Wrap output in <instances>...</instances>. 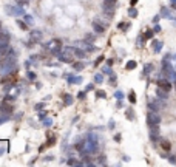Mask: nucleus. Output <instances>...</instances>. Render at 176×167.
<instances>
[{
  "mask_svg": "<svg viewBox=\"0 0 176 167\" xmlns=\"http://www.w3.org/2000/svg\"><path fill=\"white\" fill-rule=\"evenodd\" d=\"M104 60H105V56H104V54H100V56H99V57H97V59L93 62V65H94V67H99V65L102 64Z\"/></svg>",
  "mask_w": 176,
  "mask_h": 167,
  "instance_id": "obj_39",
  "label": "nucleus"
},
{
  "mask_svg": "<svg viewBox=\"0 0 176 167\" xmlns=\"http://www.w3.org/2000/svg\"><path fill=\"white\" fill-rule=\"evenodd\" d=\"M114 127H116V124H114V121H110V124H108V129H110V130H113Z\"/></svg>",
  "mask_w": 176,
  "mask_h": 167,
  "instance_id": "obj_52",
  "label": "nucleus"
},
{
  "mask_svg": "<svg viewBox=\"0 0 176 167\" xmlns=\"http://www.w3.org/2000/svg\"><path fill=\"white\" fill-rule=\"evenodd\" d=\"M85 90H87V91H91V90H94V84H88Z\"/></svg>",
  "mask_w": 176,
  "mask_h": 167,
  "instance_id": "obj_49",
  "label": "nucleus"
},
{
  "mask_svg": "<svg viewBox=\"0 0 176 167\" xmlns=\"http://www.w3.org/2000/svg\"><path fill=\"white\" fill-rule=\"evenodd\" d=\"M113 64H114V59H107V65L113 67Z\"/></svg>",
  "mask_w": 176,
  "mask_h": 167,
  "instance_id": "obj_54",
  "label": "nucleus"
},
{
  "mask_svg": "<svg viewBox=\"0 0 176 167\" xmlns=\"http://www.w3.org/2000/svg\"><path fill=\"white\" fill-rule=\"evenodd\" d=\"M156 96H158L159 99L165 101V99L168 98V91H165V90H162V88H159V87H158V90H156Z\"/></svg>",
  "mask_w": 176,
  "mask_h": 167,
  "instance_id": "obj_20",
  "label": "nucleus"
},
{
  "mask_svg": "<svg viewBox=\"0 0 176 167\" xmlns=\"http://www.w3.org/2000/svg\"><path fill=\"white\" fill-rule=\"evenodd\" d=\"M5 153V149H0V155H3Z\"/></svg>",
  "mask_w": 176,
  "mask_h": 167,
  "instance_id": "obj_59",
  "label": "nucleus"
},
{
  "mask_svg": "<svg viewBox=\"0 0 176 167\" xmlns=\"http://www.w3.org/2000/svg\"><path fill=\"white\" fill-rule=\"evenodd\" d=\"M153 31H155V33H161V25H158V23H155V27H153Z\"/></svg>",
  "mask_w": 176,
  "mask_h": 167,
  "instance_id": "obj_46",
  "label": "nucleus"
},
{
  "mask_svg": "<svg viewBox=\"0 0 176 167\" xmlns=\"http://www.w3.org/2000/svg\"><path fill=\"white\" fill-rule=\"evenodd\" d=\"M128 17H131V19H136V17H138V9H136V6H130V8H128Z\"/></svg>",
  "mask_w": 176,
  "mask_h": 167,
  "instance_id": "obj_32",
  "label": "nucleus"
},
{
  "mask_svg": "<svg viewBox=\"0 0 176 167\" xmlns=\"http://www.w3.org/2000/svg\"><path fill=\"white\" fill-rule=\"evenodd\" d=\"M161 16H162V17H167V19H173L171 14H170V11H168L167 8H162V9H161Z\"/></svg>",
  "mask_w": 176,
  "mask_h": 167,
  "instance_id": "obj_40",
  "label": "nucleus"
},
{
  "mask_svg": "<svg viewBox=\"0 0 176 167\" xmlns=\"http://www.w3.org/2000/svg\"><path fill=\"white\" fill-rule=\"evenodd\" d=\"M45 50H48V51L51 53L53 56H56V57H57V56L62 53V50H63V46H62V40H60V39H51L49 42H46Z\"/></svg>",
  "mask_w": 176,
  "mask_h": 167,
  "instance_id": "obj_2",
  "label": "nucleus"
},
{
  "mask_svg": "<svg viewBox=\"0 0 176 167\" xmlns=\"http://www.w3.org/2000/svg\"><path fill=\"white\" fill-rule=\"evenodd\" d=\"M93 31H94L96 34H104V33H105V27L100 25L99 20H94V22H93Z\"/></svg>",
  "mask_w": 176,
  "mask_h": 167,
  "instance_id": "obj_13",
  "label": "nucleus"
},
{
  "mask_svg": "<svg viewBox=\"0 0 176 167\" xmlns=\"http://www.w3.org/2000/svg\"><path fill=\"white\" fill-rule=\"evenodd\" d=\"M100 71H102V73H104L105 76H111V74L114 73V71H113V68H111L110 65H105V67H102V70H100Z\"/></svg>",
  "mask_w": 176,
  "mask_h": 167,
  "instance_id": "obj_27",
  "label": "nucleus"
},
{
  "mask_svg": "<svg viewBox=\"0 0 176 167\" xmlns=\"http://www.w3.org/2000/svg\"><path fill=\"white\" fill-rule=\"evenodd\" d=\"M116 107H117V108H122V107H124V104H122V101H117V104H116Z\"/></svg>",
  "mask_w": 176,
  "mask_h": 167,
  "instance_id": "obj_55",
  "label": "nucleus"
},
{
  "mask_svg": "<svg viewBox=\"0 0 176 167\" xmlns=\"http://www.w3.org/2000/svg\"><path fill=\"white\" fill-rule=\"evenodd\" d=\"M11 119V116H6V114H0V125L2 124H5V122H8Z\"/></svg>",
  "mask_w": 176,
  "mask_h": 167,
  "instance_id": "obj_43",
  "label": "nucleus"
},
{
  "mask_svg": "<svg viewBox=\"0 0 176 167\" xmlns=\"http://www.w3.org/2000/svg\"><path fill=\"white\" fill-rule=\"evenodd\" d=\"M11 40V34L6 28H2L0 30V42H3V43H9Z\"/></svg>",
  "mask_w": 176,
  "mask_h": 167,
  "instance_id": "obj_11",
  "label": "nucleus"
},
{
  "mask_svg": "<svg viewBox=\"0 0 176 167\" xmlns=\"http://www.w3.org/2000/svg\"><path fill=\"white\" fill-rule=\"evenodd\" d=\"M36 88L40 90V88H42V84H40V82H36Z\"/></svg>",
  "mask_w": 176,
  "mask_h": 167,
  "instance_id": "obj_58",
  "label": "nucleus"
},
{
  "mask_svg": "<svg viewBox=\"0 0 176 167\" xmlns=\"http://www.w3.org/2000/svg\"><path fill=\"white\" fill-rule=\"evenodd\" d=\"M11 50H13V48L9 46V43H3V42H0V56H2V57L8 56Z\"/></svg>",
  "mask_w": 176,
  "mask_h": 167,
  "instance_id": "obj_12",
  "label": "nucleus"
},
{
  "mask_svg": "<svg viewBox=\"0 0 176 167\" xmlns=\"http://www.w3.org/2000/svg\"><path fill=\"white\" fill-rule=\"evenodd\" d=\"M42 31L40 30H33L31 31V34H30V40H31V43H39L40 40H42Z\"/></svg>",
  "mask_w": 176,
  "mask_h": 167,
  "instance_id": "obj_10",
  "label": "nucleus"
},
{
  "mask_svg": "<svg viewBox=\"0 0 176 167\" xmlns=\"http://www.w3.org/2000/svg\"><path fill=\"white\" fill-rule=\"evenodd\" d=\"M96 40V36L94 34H87L85 39H84V43H93Z\"/></svg>",
  "mask_w": 176,
  "mask_h": 167,
  "instance_id": "obj_35",
  "label": "nucleus"
},
{
  "mask_svg": "<svg viewBox=\"0 0 176 167\" xmlns=\"http://www.w3.org/2000/svg\"><path fill=\"white\" fill-rule=\"evenodd\" d=\"M152 71H153V64H145L144 65V76L152 74Z\"/></svg>",
  "mask_w": 176,
  "mask_h": 167,
  "instance_id": "obj_26",
  "label": "nucleus"
},
{
  "mask_svg": "<svg viewBox=\"0 0 176 167\" xmlns=\"http://www.w3.org/2000/svg\"><path fill=\"white\" fill-rule=\"evenodd\" d=\"M56 142H57V136H56L54 133H51V135H48V138H46V142H45V144H46V146H48V149H49V147L56 146Z\"/></svg>",
  "mask_w": 176,
  "mask_h": 167,
  "instance_id": "obj_17",
  "label": "nucleus"
},
{
  "mask_svg": "<svg viewBox=\"0 0 176 167\" xmlns=\"http://www.w3.org/2000/svg\"><path fill=\"white\" fill-rule=\"evenodd\" d=\"M27 79H28L30 82H34V81L37 79V74L34 73V71H31V70H28V71H27Z\"/></svg>",
  "mask_w": 176,
  "mask_h": 167,
  "instance_id": "obj_31",
  "label": "nucleus"
},
{
  "mask_svg": "<svg viewBox=\"0 0 176 167\" xmlns=\"http://www.w3.org/2000/svg\"><path fill=\"white\" fill-rule=\"evenodd\" d=\"M127 98H128V101H130L131 104H136V101H138V99H136V93H135L133 90L128 93V96H127Z\"/></svg>",
  "mask_w": 176,
  "mask_h": 167,
  "instance_id": "obj_37",
  "label": "nucleus"
},
{
  "mask_svg": "<svg viewBox=\"0 0 176 167\" xmlns=\"http://www.w3.org/2000/svg\"><path fill=\"white\" fill-rule=\"evenodd\" d=\"M53 159H54V156H53V155H48V156H45V158H43V161H53Z\"/></svg>",
  "mask_w": 176,
  "mask_h": 167,
  "instance_id": "obj_51",
  "label": "nucleus"
},
{
  "mask_svg": "<svg viewBox=\"0 0 176 167\" xmlns=\"http://www.w3.org/2000/svg\"><path fill=\"white\" fill-rule=\"evenodd\" d=\"M71 68H73L74 71H82V70L85 68V62H84L82 59H79V60H76V62L71 64Z\"/></svg>",
  "mask_w": 176,
  "mask_h": 167,
  "instance_id": "obj_16",
  "label": "nucleus"
},
{
  "mask_svg": "<svg viewBox=\"0 0 176 167\" xmlns=\"http://www.w3.org/2000/svg\"><path fill=\"white\" fill-rule=\"evenodd\" d=\"M150 141L152 142H159L161 141V136H159V125H150Z\"/></svg>",
  "mask_w": 176,
  "mask_h": 167,
  "instance_id": "obj_8",
  "label": "nucleus"
},
{
  "mask_svg": "<svg viewBox=\"0 0 176 167\" xmlns=\"http://www.w3.org/2000/svg\"><path fill=\"white\" fill-rule=\"evenodd\" d=\"M13 111H14V108H13V105L9 104V101L3 99L2 102H0V114L11 116V114H13Z\"/></svg>",
  "mask_w": 176,
  "mask_h": 167,
  "instance_id": "obj_6",
  "label": "nucleus"
},
{
  "mask_svg": "<svg viewBox=\"0 0 176 167\" xmlns=\"http://www.w3.org/2000/svg\"><path fill=\"white\" fill-rule=\"evenodd\" d=\"M122 159H124V161H125V162H128V161H130V158H128V156H127V155H124V156H122Z\"/></svg>",
  "mask_w": 176,
  "mask_h": 167,
  "instance_id": "obj_57",
  "label": "nucleus"
},
{
  "mask_svg": "<svg viewBox=\"0 0 176 167\" xmlns=\"http://www.w3.org/2000/svg\"><path fill=\"white\" fill-rule=\"evenodd\" d=\"M46 114H48L46 111H40V113H39V119H40V121H43V119L46 118Z\"/></svg>",
  "mask_w": 176,
  "mask_h": 167,
  "instance_id": "obj_45",
  "label": "nucleus"
},
{
  "mask_svg": "<svg viewBox=\"0 0 176 167\" xmlns=\"http://www.w3.org/2000/svg\"><path fill=\"white\" fill-rule=\"evenodd\" d=\"M136 67H138V62H136V60H128L127 64H125V70H128V71L135 70Z\"/></svg>",
  "mask_w": 176,
  "mask_h": 167,
  "instance_id": "obj_28",
  "label": "nucleus"
},
{
  "mask_svg": "<svg viewBox=\"0 0 176 167\" xmlns=\"http://www.w3.org/2000/svg\"><path fill=\"white\" fill-rule=\"evenodd\" d=\"M159 147H161L164 152H170V150H171V142H170L168 139L161 138V141H159Z\"/></svg>",
  "mask_w": 176,
  "mask_h": 167,
  "instance_id": "obj_14",
  "label": "nucleus"
},
{
  "mask_svg": "<svg viewBox=\"0 0 176 167\" xmlns=\"http://www.w3.org/2000/svg\"><path fill=\"white\" fill-rule=\"evenodd\" d=\"M17 73V59L13 56H6L0 62V74L2 76H14Z\"/></svg>",
  "mask_w": 176,
  "mask_h": 167,
  "instance_id": "obj_1",
  "label": "nucleus"
},
{
  "mask_svg": "<svg viewBox=\"0 0 176 167\" xmlns=\"http://www.w3.org/2000/svg\"><path fill=\"white\" fill-rule=\"evenodd\" d=\"M161 116L158 114V111H152L150 110L148 113H147V125L150 127V125H159L161 124Z\"/></svg>",
  "mask_w": 176,
  "mask_h": 167,
  "instance_id": "obj_5",
  "label": "nucleus"
},
{
  "mask_svg": "<svg viewBox=\"0 0 176 167\" xmlns=\"http://www.w3.org/2000/svg\"><path fill=\"white\" fill-rule=\"evenodd\" d=\"M74 56H76L77 59H84L87 56V51L82 50V48H74Z\"/></svg>",
  "mask_w": 176,
  "mask_h": 167,
  "instance_id": "obj_23",
  "label": "nucleus"
},
{
  "mask_svg": "<svg viewBox=\"0 0 176 167\" xmlns=\"http://www.w3.org/2000/svg\"><path fill=\"white\" fill-rule=\"evenodd\" d=\"M114 98H116V101H122V99L125 98V94H124L122 90H116V91H114Z\"/></svg>",
  "mask_w": 176,
  "mask_h": 167,
  "instance_id": "obj_34",
  "label": "nucleus"
},
{
  "mask_svg": "<svg viewBox=\"0 0 176 167\" xmlns=\"http://www.w3.org/2000/svg\"><path fill=\"white\" fill-rule=\"evenodd\" d=\"M73 102H74V96H71L70 93H65L63 94V107H70V105H73Z\"/></svg>",
  "mask_w": 176,
  "mask_h": 167,
  "instance_id": "obj_18",
  "label": "nucleus"
},
{
  "mask_svg": "<svg viewBox=\"0 0 176 167\" xmlns=\"http://www.w3.org/2000/svg\"><path fill=\"white\" fill-rule=\"evenodd\" d=\"M97 164H100V165H105V156H104V155L97 156Z\"/></svg>",
  "mask_w": 176,
  "mask_h": 167,
  "instance_id": "obj_44",
  "label": "nucleus"
},
{
  "mask_svg": "<svg viewBox=\"0 0 176 167\" xmlns=\"http://www.w3.org/2000/svg\"><path fill=\"white\" fill-rule=\"evenodd\" d=\"M171 5H176V0H171Z\"/></svg>",
  "mask_w": 176,
  "mask_h": 167,
  "instance_id": "obj_60",
  "label": "nucleus"
},
{
  "mask_svg": "<svg viewBox=\"0 0 176 167\" xmlns=\"http://www.w3.org/2000/svg\"><path fill=\"white\" fill-rule=\"evenodd\" d=\"M174 88H176V81H174Z\"/></svg>",
  "mask_w": 176,
  "mask_h": 167,
  "instance_id": "obj_61",
  "label": "nucleus"
},
{
  "mask_svg": "<svg viewBox=\"0 0 176 167\" xmlns=\"http://www.w3.org/2000/svg\"><path fill=\"white\" fill-rule=\"evenodd\" d=\"M87 93H88V91H87V90H84V91H82V90H81V91H79V93H77V99H79V101H84V99H85V98H87Z\"/></svg>",
  "mask_w": 176,
  "mask_h": 167,
  "instance_id": "obj_42",
  "label": "nucleus"
},
{
  "mask_svg": "<svg viewBox=\"0 0 176 167\" xmlns=\"http://www.w3.org/2000/svg\"><path fill=\"white\" fill-rule=\"evenodd\" d=\"M94 82H96V84H102V82H104V73H102V71L94 74Z\"/></svg>",
  "mask_w": 176,
  "mask_h": 167,
  "instance_id": "obj_33",
  "label": "nucleus"
},
{
  "mask_svg": "<svg viewBox=\"0 0 176 167\" xmlns=\"http://www.w3.org/2000/svg\"><path fill=\"white\" fill-rule=\"evenodd\" d=\"M45 108V102H37L34 104V111H42Z\"/></svg>",
  "mask_w": 176,
  "mask_h": 167,
  "instance_id": "obj_41",
  "label": "nucleus"
},
{
  "mask_svg": "<svg viewBox=\"0 0 176 167\" xmlns=\"http://www.w3.org/2000/svg\"><path fill=\"white\" fill-rule=\"evenodd\" d=\"M156 85H158L159 88L165 90V91H171V88H173V84H171V81H170L168 78H161V79H158V81H156Z\"/></svg>",
  "mask_w": 176,
  "mask_h": 167,
  "instance_id": "obj_7",
  "label": "nucleus"
},
{
  "mask_svg": "<svg viewBox=\"0 0 176 167\" xmlns=\"http://www.w3.org/2000/svg\"><path fill=\"white\" fill-rule=\"evenodd\" d=\"M138 3V0H130V6H136Z\"/></svg>",
  "mask_w": 176,
  "mask_h": 167,
  "instance_id": "obj_56",
  "label": "nucleus"
},
{
  "mask_svg": "<svg viewBox=\"0 0 176 167\" xmlns=\"http://www.w3.org/2000/svg\"><path fill=\"white\" fill-rule=\"evenodd\" d=\"M45 149H48V146H46V144H42V146H40V147H39V152H40V153H42V152H43V150H45Z\"/></svg>",
  "mask_w": 176,
  "mask_h": 167,
  "instance_id": "obj_53",
  "label": "nucleus"
},
{
  "mask_svg": "<svg viewBox=\"0 0 176 167\" xmlns=\"http://www.w3.org/2000/svg\"><path fill=\"white\" fill-rule=\"evenodd\" d=\"M116 142H120L122 141V136H120V133H117V135H114V138H113Z\"/></svg>",
  "mask_w": 176,
  "mask_h": 167,
  "instance_id": "obj_47",
  "label": "nucleus"
},
{
  "mask_svg": "<svg viewBox=\"0 0 176 167\" xmlns=\"http://www.w3.org/2000/svg\"><path fill=\"white\" fill-rule=\"evenodd\" d=\"M42 125H43V127H46V129H49V127L53 125V118L46 116V118L43 119V121H42Z\"/></svg>",
  "mask_w": 176,
  "mask_h": 167,
  "instance_id": "obj_29",
  "label": "nucleus"
},
{
  "mask_svg": "<svg viewBox=\"0 0 176 167\" xmlns=\"http://www.w3.org/2000/svg\"><path fill=\"white\" fill-rule=\"evenodd\" d=\"M5 13L8 14V16H13V17H23L25 16V8L22 6V5H6L5 6Z\"/></svg>",
  "mask_w": 176,
  "mask_h": 167,
  "instance_id": "obj_4",
  "label": "nucleus"
},
{
  "mask_svg": "<svg viewBox=\"0 0 176 167\" xmlns=\"http://www.w3.org/2000/svg\"><path fill=\"white\" fill-rule=\"evenodd\" d=\"M159 108H161V104L158 102V99L153 101V102H148V110H152V111H159Z\"/></svg>",
  "mask_w": 176,
  "mask_h": 167,
  "instance_id": "obj_21",
  "label": "nucleus"
},
{
  "mask_svg": "<svg viewBox=\"0 0 176 167\" xmlns=\"http://www.w3.org/2000/svg\"><path fill=\"white\" fill-rule=\"evenodd\" d=\"M168 161H170L171 164H176V155H173V156H170V158H168Z\"/></svg>",
  "mask_w": 176,
  "mask_h": 167,
  "instance_id": "obj_50",
  "label": "nucleus"
},
{
  "mask_svg": "<svg viewBox=\"0 0 176 167\" xmlns=\"http://www.w3.org/2000/svg\"><path fill=\"white\" fill-rule=\"evenodd\" d=\"M84 78L82 76H74L73 73L71 74H66V82L68 85H77V84H82Z\"/></svg>",
  "mask_w": 176,
  "mask_h": 167,
  "instance_id": "obj_9",
  "label": "nucleus"
},
{
  "mask_svg": "<svg viewBox=\"0 0 176 167\" xmlns=\"http://www.w3.org/2000/svg\"><path fill=\"white\" fill-rule=\"evenodd\" d=\"M161 17H162L161 14H158V16H155V17H153V23H158V22L161 20Z\"/></svg>",
  "mask_w": 176,
  "mask_h": 167,
  "instance_id": "obj_48",
  "label": "nucleus"
},
{
  "mask_svg": "<svg viewBox=\"0 0 176 167\" xmlns=\"http://www.w3.org/2000/svg\"><path fill=\"white\" fill-rule=\"evenodd\" d=\"M23 20L28 23V25H34V19H33V16H30V14H25L23 16Z\"/></svg>",
  "mask_w": 176,
  "mask_h": 167,
  "instance_id": "obj_38",
  "label": "nucleus"
},
{
  "mask_svg": "<svg viewBox=\"0 0 176 167\" xmlns=\"http://www.w3.org/2000/svg\"><path fill=\"white\" fill-rule=\"evenodd\" d=\"M116 81H117V76L113 73L111 76H108V85H111V87H116Z\"/></svg>",
  "mask_w": 176,
  "mask_h": 167,
  "instance_id": "obj_36",
  "label": "nucleus"
},
{
  "mask_svg": "<svg viewBox=\"0 0 176 167\" xmlns=\"http://www.w3.org/2000/svg\"><path fill=\"white\" fill-rule=\"evenodd\" d=\"M125 118H127L128 121H135V119H136V114H135V111H133L131 108H128V110H125Z\"/></svg>",
  "mask_w": 176,
  "mask_h": 167,
  "instance_id": "obj_25",
  "label": "nucleus"
},
{
  "mask_svg": "<svg viewBox=\"0 0 176 167\" xmlns=\"http://www.w3.org/2000/svg\"><path fill=\"white\" fill-rule=\"evenodd\" d=\"M94 96L99 99H107V91L105 90H94Z\"/></svg>",
  "mask_w": 176,
  "mask_h": 167,
  "instance_id": "obj_24",
  "label": "nucleus"
},
{
  "mask_svg": "<svg viewBox=\"0 0 176 167\" xmlns=\"http://www.w3.org/2000/svg\"><path fill=\"white\" fill-rule=\"evenodd\" d=\"M162 46H164V42L156 40V39H152V48H153L155 53H159V51L162 50Z\"/></svg>",
  "mask_w": 176,
  "mask_h": 167,
  "instance_id": "obj_15",
  "label": "nucleus"
},
{
  "mask_svg": "<svg viewBox=\"0 0 176 167\" xmlns=\"http://www.w3.org/2000/svg\"><path fill=\"white\" fill-rule=\"evenodd\" d=\"M130 25H131V23H128V22H119V23H117V28L125 33V31L130 30Z\"/></svg>",
  "mask_w": 176,
  "mask_h": 167,
  "instance_id": "obj_22",
  "label": "nucleus"
},
{
  "mask_svg": "<svg viewBox=\"0 0 176 167\" xmlns=\"http://www.w3.org/2000/svg\"><path fill=\"white\" fill-rule=\"evenodd\" d=\"M16 23H17V27H19L22 31H28V30H30V25H28V23L25 22V20H22V19H17Z\"/></svg>",
  "mask_w": 176,
  "mask_h": 167,
  "instance_id": "obj_19",
  "label": "nucleus"
},
{
  "mask_svg": "<svg viewBox=\"0 0 176 167\" xmlns=\"http://www.w3.org/2000/svg\"><path fill=\"white\" fill-rule=\"evenodd\" d=\"M155 34H156V33H155L153 30H147V31H145V33H144L142 36H144V39H145V40H152Z\"/></svg>",
  "mask_w": 176,
  "mask_h": 167,
  "instance_id": "obj_30",
  "label": "nucleus"
},
{
  "mask_svg": "<svg viewBox=\"0 0 176 167\" xmlns=\"http://www.w3.org/2000/svg\"><path fill=\"white\" fill-rule=\"evenodd\" d=\"M73 56H74V46H63L62 53L57 56V59L63 64H73Z\"/></svg>",
  "mask_w": 176,
  "mask_h": 167,
  "instance_id": "obj_3",
  "label": "nucleus"
}]
</instances>
